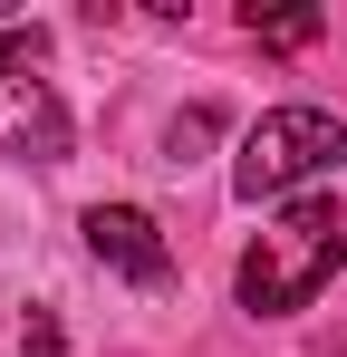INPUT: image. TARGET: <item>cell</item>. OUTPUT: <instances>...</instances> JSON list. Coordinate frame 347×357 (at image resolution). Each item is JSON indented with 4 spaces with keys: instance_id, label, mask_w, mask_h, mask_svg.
I'll return each instance as SVG.
<instances>
[{
    "instance_id": "obj_1",
    "label": "cell",
    "mask_w": 347,
    "mask_h": 357,
    "mask_svg": "<svg viewBox=\"0 0 347 357\" xmlns=\"http://www.w3.org/2000/svg\"><path fill=\"white\" fill-rule=\"evenodd\" d=\"M347 271V222L338 203H318V193H299L289 213L261 222V241L241 251V271H231V299L251 309V319H289V309H309V299L328 290Z\"/></svg>"
},
{
    "instance_id": "obj_2",
    "label": "cell",
    "mask_w": 347,
    "mask_h": 357,
    "mask_svg": "<svg viewBox=\"0 0 347 357\" xmlns=\"http://www.w3.org/2000/svg\"><path fill=\"white\" fill-rule=\"evenodd\" d=\"M338 165H347V116H328V107H270L241 135V155H231V193L241 203H280V193H309Z\"/></svg>"
},
{
    "instance_id": "obj_3",
    "label": "cell",
    "mask_w": 347,
    "mask_h": 357,
    "mask_svg": "<svg viewBox=\"0 0 347 357\" xmlns=\"http://www.w3.org/2000/svg\"><path fill=\"white\" fill-rule=\"evenodd\" d=\"M87 251H97V271H116V280H135V290H164L174 280V251L164 232H155V213H135V203H87Z\"/></svg>"
},
{
    "instance_id": "obj_4",
    "label": "cell",
    "mask_w": 347,
    "mask_h": 357,
    "mask_svg": "<svg viewBox=\"0 0 347 357\" xmlns=\"http://www.w3.org/2000/svg\"><path fill=\"white\" fill-rule=\"evenodd\" d=\"M68 145H77V126H68V107H58V87L29 77V68H10V77H0V155L58 165Z\"/></svg>"
},
{
    "instance_id": "obj_5",
    "label": "cell",
    "mask_w": 347,
    "mask_h": 357,
    "mask_svg": "<svg viewBox=\"0 0 347 357\" xmlns=\"http://www.w3.org/2000/svg\"><path fill=\"white\" fill-rule=\"evenodd\" d=\"M241 29H251L261 49H309V39L328 29V10H261V0H251V10H241Z\"/></svg>"
},
{
    "instance_id": "obj_6",
    "label": "cell",
    "mask_w": 347,
    "mask_h": 357,
    "mask_svg": "<svg viewBox=\"0 0 347 357\" xmlns=\"http://www.w3.org/2000/svg\"><path fill=\"white\" fill-rule=\"evenodd\" d=\"M39 49H49V29H29V20H0V77H10V68H39Z\"/></svg>"
},
{
    "instance_id": "obj_7",
    "label": "cell",
    "mask_w": 347,
    "mask_h": 357,
    "mask_svg": "<svg viewBox=\"0 0 347 357\" xmlns=\"http://www.w3.org/2000/svg\"><path fill=\"white\" fill-rule=\"evenodd\" d=\"M193 145H213V107H193V116L164 126V155H174V165H193Z\"/></svg>"
},
{
    "instance_id": "obj_8",
    "label": "cell",
    "mask_w": 347,
    "mask_h": 357,
    "mask_svg": "<svg viewBox=\"0 0 347 357\" xmlns=\"http://www.w3.org/2000/svg\"><path fill=\"white\" fill-rule=\"evenodd\" d=\"M58 348H68V338H58V319H49V309H29V328H20V357H58Z\"/></svg>"
}]
</instances>
